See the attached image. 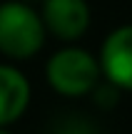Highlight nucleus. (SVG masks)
Returning a JSON list of instances; mask_svg holds the SVG:
<instances>
[{
	"mask_svg": "<svg viewBox=\"0 0 132 134\" xmlns=\"http://www.w3.org/2000/svg\"><path fill=\"white\" fill-rule=\"evenodd\" d=\"M45 45V23L28 3H0V52L13 60H28Z\"/></svg>",
	"mask_w": 132,
	"mask_h": 134,
	"instance_id": "1",
	"label": "nucleus"
},
{
	"mask_svg": "<svg viewBox=\"0 0 132 134\" xmlns=\"http://www.w3.org/2000/svg\"><path fill=\"white\" fill-rule=\"evenodd\" d=\"M45 75H47V82L55 92L65 97H82L97 87L100 62L87 50L65 47V50H57L47 60Z\"/></svg>",
	"mask_w": 132,
	"mask_h": 134,
	"instance_id": "2",
	"label": "nucleus"
},
{
	"mask_svg": "<svg viewBox=\"0 0 132 134\" xmlns=\"http://www.w3.org/2000/svg\"><path fill=\"white\" fill-rule=\"evenodd\" d=\"M100 70L115 87L132 90V25L112 30L100 52Z\"/></svg>",
	"mask_w": 132,
	"mask_h": 134,
	"instance_id": "3",
	"label": "nucleus"
},
{
	"mask_svg": "<svg viewBox=\"0 0 132 134\" xmlns=\"http://www.w3.org/2000/svg\"><path fill=\"white\" fill-rule=\"evenodd\" d=\"M40 18L45 30L60 40H77L90 27L87 0H45Z\"/></svg>",
	"mask_w": 132,
	"mask_h": 134,
	"instance_id": "4",
	"label": "nucleus"
},
{
	"mask_svg": "<svg viewBox=\"0 0 132 134\" xmlns=\"http://www.w3.org/2000/svg\"><path fill=\"white\" fill-rule=\"evenodd\" d=\"M30 104V82L18 67L0 65V127L13 124Z\"/></svg>",
	"mask_w": 132,
	"mask_h": 134,
	"instance_id": "5",
	"label": "nucleus"
},
{
	"mask_svg": "<svg viewBox=\"0 0 132 134\" xmlns=\"http://www.w3.org/2000/svg\"><path fill=\"white\" fill-rule=\"evenodd\" d=\"M0 134H10V132H5V127H0Z\"/></svg>",
	"mask_w": 132,
	"mask_h": 134,
	"instance_id": "6",
	"label": "nucleus"
}]
</instances>
